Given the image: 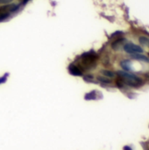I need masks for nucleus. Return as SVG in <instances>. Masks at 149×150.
<instances>
[{
  "mask_svg": "<svg viewBox=\"0 0 149 150\" xmlns=\"http://www.w3.org/2000/svg\"><path fill=\"white\" fill-rule=\"evenodd\" d=\"M97 60V54L94 52H89L83 54V63L85 66H91L95 63Z\"/></svg>",
  "mask_w": 149,
  "mask_h": 150,
  "instance_id": "nucleus-3",
  "label": "nucleus"
},
{
  "mask_svg": "<svg viewBox=\"0 0 149 150\" xmlns=\"http://www.w3.org/2000/svg\"><path fill=\"white\" fill-rule=\"evenodd\" d=\"M121 67H122L125 70L129 71V70H131V62H130L129 61H127V60L123 61V62H121Z\"/></svg>",
  "mask_w": 149,
  "mask_h": 150,
  "instance_id": "nucleus-9",
  "label": "nucleus"
},
{
  "mask_svg": "<svg viewBox=\"0 0 149 150\" xmlns=\"http://www.w3.org/2000/svg\"><path fill=\"white\" fill-rule=\"evenodd\" d=\"M29 1H31V0H23V4H27Z\"/></svg>",
  "mask_w": 149,
  "mask_h": 150,
  "instance_id": "nucleus-15",
  "label": "nucleus"
},
{
  "mask_svg": "<svg viewBox=\"0 0 149 150\" xmlns=\"http://www.w3.org/2000/svg\"><path fill=\"white\" fill-rule=\"evenodd\" d=\"M19 5L16 4H4V6L0 7V13L5 14L10 16L11 13L16 11L18 9Z\"/></svg>",
  "mask_w": 149,
  "mask_h": 150,
  "instance_id": "nucleus-4",
  "label": "nucleus"
},
{
  "mask_svg": "<svg viewBox=\"0 0 149 150\" xmlns=\"http://www.w3.org/2000/svg\"><path fill=\"white\" fill-rule=\"evenodd\" d=\"M102 74L105 76V77H108V78H113L115 77L116 74L113 72V71H111V70H106V69H104L101 71Z\"/></svg>",
  "mask_w": 149,
  "mask_h": 150,
  "instance_id": "nucleus-7",
  "label": "nucleus"
},
{
  "mask_svg": "<svg viewBox=\"0 0 149 150\" xmlns=\"http://www.w3.org/2000/svg\"><path fill=\"white\" fill-rule=\"evenodd\" d=\"M97 93H96V91H91V92H90V93H87L85 96H84V98L86 99V100H95V99H97Z\"/></svg>",
  "mask_w": 149,
  "mask_h": 150,
  "instance_id": "nucleus-8",
  "label": "nucleus"
},
{
  "mask_svg": "<svg viewBox=\"0 0 149 150\" xmlns=\"http://www.w3.org/2000/svg\"><path fill=\"white\" fill-rule=\"evenodd\" d=\"M139 40H140V43H141V44H142V45H144V46H146V47H149L148 38H147V37H145V36H141V37H140Z\"/></svg>",
  "mask_w": 149,
  "mask_h": 150,
  "instance_id": "nucleus-10",
  "label": "nucleus"
},
{
  "mask_svg": "<svg viewBox=\"0 0 149 150\" xmlns=\"http://www.w3.org/2000/svg\"><path fill=\"white\" fill-rule=\"evenodd\" d=\"M6 79H7V74H6V75H4V76H2V77H0V84H1V83H5V82H6Z\"/></svg>",
  "mask_w": 149,
  "mask_h": 150,
  "instance_id": "nucleus-13",
  "label": "nucleus"
},
{
  "mask_svg": "<svg viewBox=\"0 0 149 150\" xmlns=\"http://www.w3.org/2000/svg\"><path fill=\"white\" fill-rule=\"evenodd\" d=\"M123 40H124V39H119V40H117L116 41H114L113 43H112V48H114V49H118L119 48V47L121 45V43L123 42Z\"/></svg>",
  "mask_w": 149,
  "mask_h": 150,
  "instance_id": "nucleus-11",
  "label": "nucleus"
},
{
  "mask_svg": "<svg viewBox=\"0 0 149 150\" xmlns=\"http://www.w3.org/2000/svg\"><path fill=\"white\" fill-rule=\"evenodd\" d=\"M13 0H0V4H11V2Z\"/></svg>",
  "mask_w": 149,
  "mask_h": 150,
  "instance_id": "nucleus-14",
  "label": "nucleus"
},
{
  "mask_svg": "<svg viewBox=\"0 0 149 150\" xmlns=\"http://www.w3.org/2000/svg\"><path fill=\"white\" fill-rule=\"evenodd\" d=\"M97 79H98V81H100V82H102V83H112L111 79H107L106 77H101V76H98V77H97Z\"/></svg>",
  "mask_w": 149,
  "mask_h": 150,
  "instance_id": "nucleus-12",
  "label": "nucleus"
},
{
  "mask_svg": "<svg viewBox=\"0 0 149 150\" xmlns=\"http://www.w3.org/2000/svg\"><path fill=\"white\" fill-rule=\"evenodd\" d=\"M124 50L131 54H142L143 52V48L141 46L135 45L133 43H126L124 45Z\"/></svg>",
  "mask_w": 149,
  "mask_h": 150,
  "instance_id": "nucleus-2",
  "label": "nucleus"
},
{
  "mask_svg": "<svg viewBox=\"0 0 149 150\" xmlns=\"http://www.w3.org/2000/svg\"><path fill=\"white\" fill-rule=\"evenodd\" d=\"M118 75L122 78V81L124 82V83L129 85V86H133V87H139L141 85H142L143 82L142 80L136 76L135 75L132 74V73H128L126 71H118Z\"/></svg>",
  "mask_w": 149,
  "mask_h": 150,
  "instance_id": "nucleus-1",
  "label": "nucleus"
},
{
  "mask_svg": "<svg viewBox=\"0 0 149 150\" xmlns=\"http://www.w3.org/2000/svg\"><path fill=\"white\" fill-rule=\"evenodd\" d=\"M133 58H134L135 60H140V61L146 62H149V58H148L146 55L141 54H133Z\"/></svg>",
  "mask_w": 149,
  "mask_h": 150,
  "instance_id": "nucleus-6",
  "label": "nucleus"
},
{
  "mask_svg": "<svg viewBox=\"0 0 149 150\" xmlns=\"http://www.w3.org/2000/svg\"><path fill=\"white\" fill-rule=\"evenodd\" d=\"M68 70H69V73L73 76H80L83 75V72L81 70V69L76 65H70L69 68H68Z\"/></svg>",
  "mask_w": 149,
  "mask_h": 150,
  "instance_id": "nucleus-5",
  "label": "nucleus"
}]
</instances>
